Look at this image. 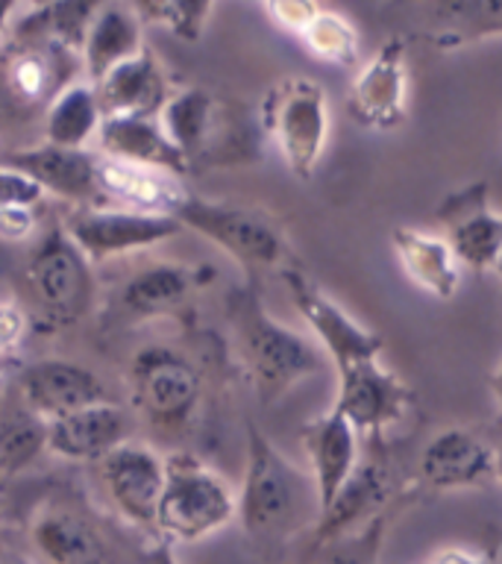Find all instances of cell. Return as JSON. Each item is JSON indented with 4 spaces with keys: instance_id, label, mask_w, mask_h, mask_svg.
Instances as JSON below:
<instances>
[{
    "instance_id": "6da1fadb",
    "label": "cell",
    "mask_w": 502,
    "mask_h": 564,
    "mask_svg": "<svg viewBox=\"0 0 502 564\" xmlns=\"http://www.w3.org/2000/svg\"><path fill=\"white\" fill-rule=\"evenodd\" d=\"M236 341L262 403H273L320 370V352L291 326L268 315L262 297L244 291L236 303Z\"/></svg>"
},
{
    "instance_id": "7a4b0ae2",
    "label": "cell",
    "mask_w": 502,
    "mask_h": 564,
    "mask_svg": "<svg viewBox=\"0 0 502 564\" xmlns=\"http://www.w3.org/2000/svg\"><path fill=\"white\" fill-rule=\"evenodd\" d=\"M308 500L317 502L315 482L299 474L262 432L250 426L244 482L238 491L236 514L241 518V527L255 538L291 532L306 514Z\"/></svg>"
},
{
    "instance_id": "3957f363",
    "label": "cell",
    "mask_w": 502,
    "mask_h": 564,
    "mask_svg": "<svg viewBox=\"0 0 502 564\" xmlns=\"http://www.w3.org/2000/svg\"><path fill=\"white\" fill-rule=\"evenodd\" d=\"M238 514V494H232L211 467L192 453L165 458V488L159 497L156 532L167 544H194L215 535Z\"/></svg>"
},
{
    "instance_id": "277c9868",
    "label": "cell",
    "mask_w": 502,
    "mask_h": 564,
    "mask_svg": "<svg viewBox=\"0 0 502 564\" xmlns=\"http://www.w3.org/2000/svg\"><path fill=\"white\" fill-rule=\"evenodd\" d=\"M264 135L297 180H312L329 141V97L312 77H285L268 88L259 109Z\"/></svg>"
},
{
    "instance_id": "5b68a950",
    "label": "cell",
    "mask_w": 502,
    "mask_h": 564,
    "mask_svg": "<svg viewBox=\"0 0 502 564\" xmlns=\"http://www.w3.org/2000/svg\"><path fill=\"white\" fill-rule=\"evenodd\" d=\"M26 285L35 312L51 329L77 324L95 303L91 262L65 229H53L39 241L26 262Z\"/></svg>"
},
{
    "instance_id": "8992f818",
    "label": "cell",
    "mask_w": 502,
    "mask_h": 564,
    "mask_svg": "<svg viewBox=\"0 0 502 564\" xmlns=\"http://www.w3.org/2000/svg\"><path fill=\"white\" fill-rule=\"evenodd\" d=\"M174 218L183 224V229L200 232L203 238H209L211 245H218L223 253H229L250 271L276 268L288 256L282 229L259 209L185 194V200L176 206Z\"/></svg>"
},
{
    "instance_id": "52a82bcc",
    "label": "cell",
    "mask_w": 502,
    "mask_h": 564,
    "mask_svg": "<svg viewBox=\"0 0 502 564\" xmlns=\"http://www.w3.org/2000/svg\"><path fill=\"white\" fill-rule=\"evenodd\" d=\"M79 53L65 51L59 44L15 35L0 51V112L26 118L53 104V97L74 79L68 70Z\"/></svg>"
},
{
    "instance_id": "ba28073f",
    "label": "cell",
    "mask_w": 502,
    "mask_h": 564,
    "mask_svg": "<svg viewBox=\"0 0 502 564\" xmlns=\"http://www.w3.org/2000/svg\"><path fill=\"white\" fill-rule=\"evenodd\" d=\"M200 373L171 347H144L130 365L132 405L159 430H183L200 405Z\"/></svg>"
},
{
    "instance_id": "9c48e42d",
    "label": "cell",
    "mask_w": 502,
    "mask_h": 564,
    "mask_svg": "<svg viewBox=\"0 0 502 564\" xmlns=\"http://www.w3.org/2000/svg\"><path fill=\"white\" fill-rule=\"evenodd\" d=\"M282 276H285V285H288L299 317L317 335V341L332 359L338 377H350L356 370L382 361L385 344L376 333H370L359 321H352L332 297H326L324 291L297 268H285Z\"/></svg>"
},
{
    "instance_id": "30bf717a",
    "label": "cell",
    "mask_w": 502,
    "mask_h": 564,
    "mask_svg": "<svg viewBox=\"0 0 502 564\" xmlns=\"http://www.w3.org/2000/svg\"><path fill=\"white\" fill-rule=\"evenodd\" d=\"M403 35H391L379 44L350 83L347 115L352 121L373 132H391L403 127L408 115V68H405Z\"/></svg>"
},
{
    "instance_id": "8fae6325",
    "label": "cell",
    "mask_w": 502,
    "mask_h": 564,
    "mask_svg": "<svg viewBox=\"0 0 502 564\" xmlns=\"http://www.w3.org/2000/svg\"><path fill=\"white\" fill-rule=\"evenodd\" d=\"M179 229L183 224L174 215H148L121 206H86L70 215L65 232L86 253L88 262H106L112 256L162 245Z\"/></svg>"
},
{
    "instance_id": "7c38bea8",
    "label": "cell",
    "mask_w": 502,
    "mask_h": 564,
    "mask_svg": "<svg viewBox=\"0 0 502 564\" xmlns=\"http://www.w3.org/2000/svg\"><path fill=\"white\" fill-rule=\"evenodd\" d=\"M97 474L109 500L123 518L135 527L156 529V509L165 488V458L144 444H121L103 462H97Z\"/></svg>"
},
{
    "instance_id": "4fadbf2b",
    "label": "cell",
    "mask_w": 502,
    "mask_h": 564,
    "mask_svg": "<svg viewBox=\"0 0 502 564\" xmlns=\"http://www.w3.org/2000/svg\"><path fill=\"white\" fill-rule=\"evenodd\" d=\"M440 224L461 268L493 271L502 250V212L488 200V185L473 183L449 194L440 203Z\"/></svg>"
},
{
    "instance_id": "5bb4252c",
    "label": "cell",
    "mask_w": 502,
    "mask_h": 564,
    "mask_svg": "<svg viewBox=\"0 0 502 564\" xmlns=\"http://www.w3.org/2000/svg\"><path fill=\"white\" fill-rule=\"evenodd\" d=\"M414 391L382 361L338 377L335 409L356 426L359 435H379L412 412Z\"/></svg>"
},
{
    "instance_id": "9a60e30c",
    "label": "cell",
    "mask_w": 502,
    "mask_h": 564,
    "mask_svg": "<svg viewBox=\"0 0 502 564\" xmlns=\"http://www.w3.org/2000/svg\"><path fill=\"white\" fill-rule=\"evenodd\" d=\"M18 400L26 412L53 423L70 412L106 400L100 379L77 361L42 359L26 365L18 377Z\"/></svg>"
},
{
    "instance_id": "2e32d148",
    "label": "cell",
    "mask_w": 502,
    "mask_h": 564,
    "mask_svg": "<svg viewBox=\"0 0 502 564\" xmlns=\"http://www.w3.org/2000/svg\"><path fill=\"white\" fill-rule=\"evenodd\" d=\"M496 449L461 426L440 430L423 447L417 474L432 491H467L493 479Z\"/></svg>"
},
{
    "instance_id": "e0dca14e",
    "label": "cell",
    "mask_w": 502,
    "mask_h": 564,
    "mask_svg": "<svg viewBox=\"0 0 502 564\" xmlns=\"http://www.w3.org/2000/svg\"><path fill=\"white\" fill-rule=\"evenodd\" d=\"M132 435L130 414L121 405L100 400L59 421L47 423V449L68 462H103L112 449L127 444Z\"/></svg>"
},
{
    "instance_id": "ac0fdd59",
    "label": "cell",
    "mask_w": 502,
    "mask_h": 564,
    "mask_svg": "<svg viewBox=\"0 0 502 564\" xmlns=\"http://www.w3.org/2000/svg\"><path fill=\"white\" fill-rule=\"evenodd\" d=\"M7 165L30 176L44 194L77 203L79 209L95 206L97 197H103L97 183V156H91L88 150L56 148L42 141L35 148L9 153Z\"/></svg>"
},
{
    "instance_id": "d6986e66",
    "label": "cell",
    "mask_w": 502,
    "mask_h": 564,
    "mask_svg": "<svg viewBox=\"0 0 502 564\" xmlns=\"http://www.w3.org/2000/svg\"><path fill=\"white\" fill-rule=\"evenodd\" d=\"M359 438L361 435L356 432V426L335 405L303 426V447H306L308 465H312V482H315L317 509L320 511L338 497L347 479L356 474Z\"/></svg>"
},
{
    "instance_id": "ffe728a7",
    "label": "cell",
    "mask_w": 502,
    "mask_h": 564,
    "mask_svg": "<svg viewBox=\"0 0 502 564\" xmlns=\"http://www.w3.org/2000/svg\"><path fill=\"white\" fill-rule=\"evenodd\" d=\"M95 95L103 121H130V118H159L171 91L156 59L148 51H141L130 62L109 70L95 86Z\"/></svg>"
},
{
    "instance_id": "44dd1931",
    "label": "cell",
    "mask_w": 502,
    "mask_h": 564,
    "mask_svg": "<svg viewBox=\"0 0 502 564\" xmlns=\"http://www.w3.org/2000/svg\"><path fill=\"white\" fill-rule=\"evenodd\" d=\"M391 502V479L379 465H359L317 518L315 538L320 546L338 544L343 538L356 535L361 529L388 509Z\"/></svg>"
},
{
    "instance_id": "7402d4cb",
    "label": "cell",
    "mask_w": 502,
    "mask_h": 564,
    "mask_svg": "<svg viewBox=\"0 0 502 564\" xmlns=\"http://www.w3.org/2000/svg\"><path fill=\"white\" fill-rule=\"evenodd\" d=\"M417 39L432 51H461L467 44L502 39V0H440L421 7Z\"/></svg>"
},
{
    "instance_id": "603a6c76",
    "label": "cell",
    "mask_w": 502,
    "mask_h": 564,
    "mask_svg": "<svg viewBox=\"0 0 502 564\" xmlns=\"http://www.w3.org/2000/svg\"><path fill=\"white\" fill-rule=\"evenodd\" d=\"M391 250L405 280L435 300H452L461 291V262L447 238L414 227L391 229Z\"/></svg>"
},
{
    "instance_id": "cb8c5ba5",
    "label": "cell",
    "mask_w": 502,
    "mask_h": 564,
    "mask_svg": "<svg viewBox=\"0 0 502 564\" xmlns=\"http://www.w3.org/2000/svg\"><path fill=\"white\" fill-rule=\"evenodd\" d=\"M106 159L127 165L150 167L162 174H188V159L167 139L156 118H130V121H103L97 132Z\"/></svg>"
},
{
    "instance_id": "d4e9b609",
    "label": "cell",
    "mask_w": 502,
    "mask_h": 564,
    "mask_svg": "<svg viewBox=\"0 0 502 564\" xmlns=\"http://www.w3.org/2000/svg\"><path fill=\"white\" fill-rule=\"evenodd\" d=\"M141 47V18L135 7L127 3H103L95 9L91 24L86 30V42H83V68L91 86L114 70L132 56H139Z\"/></svg>"
},
{
    "instance_id": "484cf974",
    "label": "cell",
    "mask_w": 502,
    "mask_h": 564,
    "mask_svg": "<svg viewBox=\"0 0 502 564\" xmlns=\"http://www.w3.org/2000/svg\"><path fill=\"white\" fill-rule=\"evenodd\" d=\"M30 541L44 564H106L95 527L65 506H44L30 523Z\"/></svg>"
},
{
    "instance_id": "4316f807",
    "label": "cell",
    "mask_w": 502,
    "mask_h": 564,
    "mask_svg": "<svg viewBox=\"0 0 502 564\" xmlns=\"http://www.w3.org/2000/svg\"><path fill=\"white\" fill-rule=\"evenodd\" d=\"M97 183L100 194L118 203L121 209L148 212V215H174L176 206L185 200V192L171 174L106 156L97 159Z\"/></svg>"
},
{
    "instance_id": "83f0119b",
    "label": "cell",
    "mask_w": 502,
    "mask_h": 564,
    "mask_svg": "<svg viewBox=\"0 0 502 564\" xmlns=\"http://www.w3.org/2000/svg\"><path fill=\"white\" fill-rule=\"evenodd\" d=\"M209 276V271H194L185 264H153L135 273L121 291V306L132 317L174 315L192 297V291Z\"/></svg>"
},
{
    "instance_id": "f1b7e54d",
    "label": "cell",
    "mask_w": 502,
    "mask_h": 564,
    "mask_svg": "<svg viewBox=\"0 0 502 564\" xmlns=\"http://www.w3.org/2000/svg\"><path fill=\"white\" fill-rule=\"evenodd\" d=\"M218 118L220 112L215 95H209L206 88H183L167 97L156 121L162 123L167 139L174 141V148L192 165L194 159L211 148V139L218 135Z\"/></svg>"
},
{
    "instance_id": "f546056e",
    "label": "cell",
    "mask_w": 502,
    "mask_h": 564,
    "mask_svg": "<svg viewBox=\"0 0 502 564\" xmlns=\"http://www.w3.org/2000/svg\"><path fill=\"white\" fill-rule=\"evenodd\" d=\"M103 115L97 104L91 83H70L53 97L44 112V141L56 148L86 150V144L100 132Z\"/></svg>"
},
{
    "instance_id": "4dcf8cb0",
    "label": "cell",
    "mask_w": 502,
    "mask_h": 564,
    "mask_svg": "<svg viewBox=\"0 0 502 564\" xmlns=\"http://www.w3.org/2000/svg\"><path fill=\"white\" fill-rule=\"evenodd\" d=\"M306 51L315 59L335 65V68H356L361 59V35L350 18L332 9H317V15L299 33Z\"/></svg>"
},
{
    "instance_id": "1f68e13d",
    "label": "cell",
    "mask_w": 502,
    "mask_h": 564,
    "mask_svg": "<svg viewBox=\"0 0 502 564\" xmlns=\"http://www.w3.org/2000/svg\"><path fill=\"white\" fill-rule=\"evenodd\" d=\"M42 449H47V423L42 417L26 412L21 403L0 409V479L18 474Z\"/></svg>"
},
{
    "instance_id": "d6a6232c",
    "label": "cell",
    "mask_w": 502,
    "mask_h": 564,
    "mask_svg": "<svg viewBox=\"0 0 502 564\" xmlns=\"http://www.w3.org/2000/svg\"><path fill=\"white\" fill-rule=\"evenodd\" d=\"M135 12H139L141 21L162 26L183 42H197L206 33L209 18L215 15V7L194 3V0H148V3H139Z\"/></svg>"
},
{
    "instance_id": "836d02e7",
    "label": "cell",
    "mask_w": 502,
    "mask_h": 564,
    "mask_svg": "<svg viewBox=\"0 0 502 564\" xmlns=\"http://www.w3.org/2000/svg\"><path fill=\"white\" fill-rule=\"evenodd\" d=\"M388 527V511H382L373 523L356 532V535L343 538L338 544H329L332 550L326 553V558L320 564H373L379 555V546H382V535H385Z\"/></svg>"
},
{
    "instance_id": "e575fe53",
    "label": "cell",
    "mask_w": 502,
    "mask_h": 564,
    "mask_svg": "<svg viewBox=\"0 0 502 564\" xmlns=\"http://www.w3.org/2000/svg\"><path fill=\"white\" fill-rule=\"evenodd\" d=\"M44 200V192L26 174L12 165H0V212L30 209L33 212Z\"/></svg>"
},
{
    "instance_id": "d590c367",
    "label": "cell",
    "mask_w": 502,
    "mask_h": 564,
    "mask_svg": "<svg viewBox=\"0 0 502 564\" xmlns=\"http://www.w3.org/2000/svg\"><path fill=\"white\" fill-rule=\"evenodd\" d=\"M26 317L24 312L9 303V300H0V368L7 365L12 356H15L18 344L24 338Z\"/></svg>"
},
{
    "instance_id": "8d00e7d4",
    "label": "cell",
    "mask_w": 502,
    "mask_h": 564,
    "mask_svg": "<svg viewBox=\"0 0 502 564\" xmlns=\"http://www.w3.org/2000/svg\"><path fill=\"white\" fill-rule=\"evenodd\" d=\"M268 15L276 21V24L282 26V30H291V33H303L308 26V21L317 15V9L315 3H299V0H282V3H268Z\"/></svg>"
},
{
    "instance_id": "74e56055",
    "label": "cell",
    "mask_w": 502,
    "mask_h": 564,
    "mask_svg": "<svg viewBox=\"0 0 502 564\" xmlns=\"http://www.w3.org/2000/svg\"><path fill=\"white\" fill-rule=\"evenodd\" d=\"M429 564H493V558H488L482 550H473V546H444L432 555Z\"/></svg>"
},
{
    "instance_id": "f35d334b",
    "label": "cell",
    "mask_w": 502,
    "mask_h": 564,
    "mask_svg": "<svg viewBox=\"0 0 502 564\" xmlns=\"http://www.w3.org/2000/svg\"><path fill=\"white\" fill-rule=\"evenodd\" d=\"M30 229H33V212L30 209L0 212V236L24 238Z\"/></svg>"
},
{
    "instance_id": "ab89813d",
    "label": "cell",
    "mask_w": 502,
    "mask_h": 564,
    "mask_svg": "<svg viewBox=\"0 0 502 564\" xmlns=\"http://www.w3.org/2000/svg\"><path fill=\"white\" fill-rule=\"evenodd\" d=\"M141 564H176L174 546L167 544V541H159V544L148 546V550H144V558H141Z\"/></svg>"
},
{
    "instance_id": "60d3db41",
    "label": "cell",
    "mask_w": 502,
    "mask_h": 564,
    "mask_svg": "<svg viewBox=\"0 0 502 564\" xmlns=\"http://www.w3.org/2000/svg\"><path fill=\"white\" fill-rule=\"evenodd\" d=\"M18 12V7H12V3H0V33L7 30L9 21H12V15Z\"/></svg>"
},
{
    "instance_id": "b9f144b4",
    "label": "cell",
    "mask_w": 502,
    "mask_h": 564,
    "mask_svg": "<svg viewBox=\"0 0 502 564\" xmlns=\"http://www.w3.org/2000/svg\"><path fill=\"white\" fill-rule=\"evenodd\" d=\"M493 394H496V400H500V409H502V365L496 368V373H493Z\"/></svg>"
},
{
    "instance_id": "7bdbcfd3",
    "label": "cell",
    "mask_w": 502,
    "mask_h": 564,
    "mask_svg": "<svg viewBox=\"0 0 502 564\" xmlns=\"http://www.w3.org/2000/svg\"><path fill=\"white\" fill-rule=\"evenodd\" d=\"M493 479L502 482V449H496V462H493Z\"/></svg>"
},
{
    "instance_id": "ee69618b",
    "label": "cell",
    "mask_w": 502,
    "mask_h": 564,
    "mask_svg": "<svg viewBox=\"0 0 502 564\" xmlns=\"http://www.w3.org/2000/svg\"><path fill=\"white\" fill-rule=\"evenodd\" d=\"M493 273H496V276H500V280H502V250H500V256H496V264H493Z\"/></svg>"
},
{
    "instance_id": "f6af8a7d",
    "label": "cell",
    "mask_w": 502,
    "mask_h": 564,
    "mask_svg": "<svg viewBox=\"0 0 502 564\" xmlns=\"http://www.w3.org/2000/svg\"><path fill=\"white\" fill-rule=\"evenodd\" d=\"M493 564H502V546H500V553L493 555Z\"/></svg>"
},
{
    "instance_id": "bcb514c9",
    "label": "cell",
    "mask_w": 502,
    "mask_h": 564,
    "mask_svg": "<svg viewBox=\"0 0 502 564\" xmlns=\"http://www.w3.org/2000/svg\"><path fill=\"white\" fill-rule=\"evenodd\" d=\"M0 564H3V562H0Z\"/></svg>"
}]
</instances>
